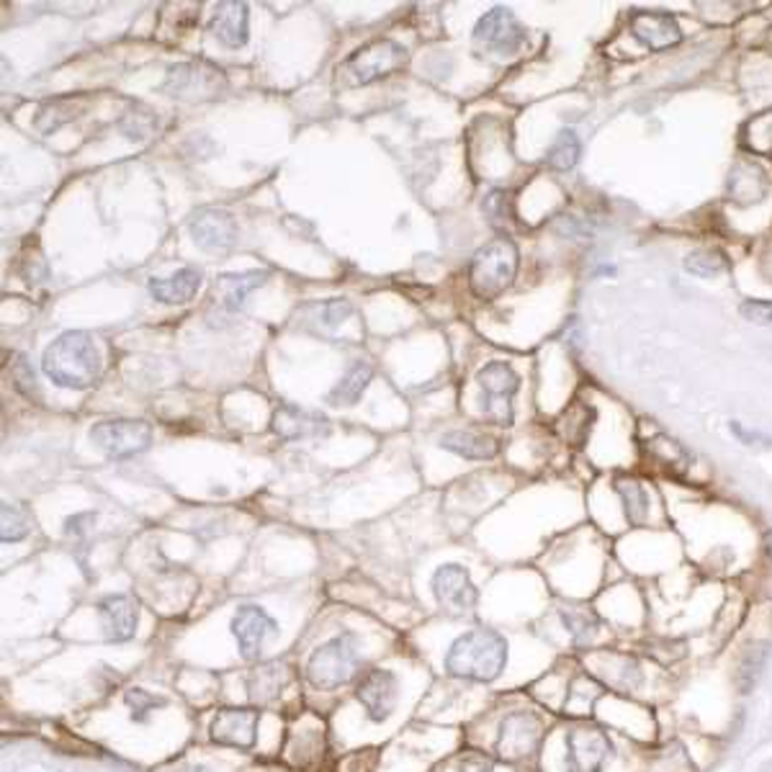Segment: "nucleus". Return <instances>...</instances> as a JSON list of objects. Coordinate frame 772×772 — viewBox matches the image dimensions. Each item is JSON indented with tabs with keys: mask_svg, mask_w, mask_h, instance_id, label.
<instances>
[{
	"mask_svg": "<svg viewBox=\"0 0 772 772\" xmlns=\"http://www.w3.org/2000/svg\"><path fill=\"white\" fill-rule=\"evenodd\" d=\"M42 369L63 389H91L101 377V356L93 337L82 329L63 333L44 350Z\"/></svg>",
	"mask_w": 772,
	"mask_h": 772,
	"instance_id": "nucleus-1",
	"label": "nucleus"
},
{
	"mask_svg": "<svg viewBox=\"0 0 772 772\" xmlns=\"http://www.w3.org/2000/svg\"><path fill=\"white\" fill-rule=\"evenodd\" d=\"M507 639L494 628H471L451 644L446 672L471 682H494L507 667Z\"/></svg>",
	"mask_w": 772,
	"mask_h": 772,
	"instance_id": "nucleus-2",
	"label": "nucleus"
},
{
	"mask_svg": "<svg viewBox=\"0 0 772 772\" xmlns=\"http://www.w3.org/2000/svg\"><path fill=\"white\" fill-rule=\"evenodd\" d=\"M521 253L510 237H497L479 247L469 264V289L482 302H492L513 287L518 276Z\"/></svg>",
	"mask_w": 772,
	"mask_h": 772,
	"instance_id": "nucleus-3",
	"label": "nucleus"
},
{
	"mask_svg": "<svg viewBox=\"0 0 772 772\" xmlns=\"http://www.w3.org/2000/svg\"><path fill=\"white\" fill-rule=\"evenodd\" d=\"M546 741V718L538 711L515 708L502 716L494 739V754L510 768L536 764Z\"/></svg>",
	"mask_w": 772,
	"mask_h": 772,
	"instance_id": "nucleus-4",
	"label": "nucleus"
},
{
	"mask_svg": "<svg viewBox=\"0 0 772 772\" xmlns=\"http://www.w3.org/2000/svg\"><path fill=\"white\" fill-rule=\"evenodd\" d=\"M590 674L600 685L624 698H644L651 687V664L636 657L634 651L597 649L592 651Z\"/></svg>",
	"mask_w": 772,
	"mask_h": 772,
	"instance_id": "nucleus-5",
	"label": "nucleus"
},
{
	"mask_svg": "<svg viewBox=\"0 0 772 772\" xmlns=\"http://www.w3.org/2000/svg\"><path fill=\"white\" fill-rule=\"evenodd\" d=\"M618 747L605 726L582 721L564 731V772H608Z\"/></svg>",
	"mask_w": 772,
	"mask_h": 772,
	"instance_id": "nucleus-6",
	"label": "nucleus"
},
{
	"mask_svg": "<svg viewBox=\"0 0 772 772\" xmlns=\"http://www.w3.org/2000/svg\"><path fill=\"white\" fill-rule=\"evenodd\" d=\"M358 672V651L356 644L348 634L335 636L320 649L312 651L310 662H306V680L317 691H337L346 682L354 680Z\"/></svg>",
	"mask_w": 772,
	"mask_h": 772,
	"instance_id": "nucleus-7",
	"label": "nucleus"
},
{
	"mask_svg": "<svg viewBox=\"0 0 772 772\" xmlns=\"http://www.w3.org/2000/svg\"><path fill=\"white\" fill-rule=\"evenodd\" d=\"M163 88L174 96V99L206 101L220 96L224 88H227V78H224V72L216 65L197 59V63L170 67L168 75H165Z\"/></svg>",
	"mask_w": 772,
	"mask_h": 772,
	"instance_id": "nucleus-8",
	"label": "nucleus"
},
{
	"mask_svg": "<svg viewBox=\"0 0 772 772\" xmlns=\"http://www.w3.org/2000/svg\"><path fill=\"white\" fill-rule=\"evenodd\" d=\"M91 444L109 459H130L147 451L153 444V427L145 419H103L93 425Z\"/></svg>",
	"mask_w": 772,
	"mask_h": 772,
	"instance_id": "nucleus-9",
	"label": "nucleus"
},
{
	"mask_svg": "<svg viewBox=\"0 0 772 772\" xmlns=\"http://www.w3.org/2000/svg\"><path fill=\"white\" fill-rule=\"evenodd\" d=\"M407 49H404L400 42L377 40L361 49H356L354 55L348 57L346 70L356 82L369 86L373 80H381L387 78V75L402 70V67L407 65Z\"/></svg>",
	"mask_w": 772,
	"mask_h": 772,
	"instance_id": "nucleus-10",
	"label": "nucleus"
},
{
	"mask_svg": "<svg viewBox=\"0 0 772 772\" xmlns=\"http://www.w3.org/2000/svg\"><path fill=\"white\" fill-rule=\"evenodd\" d=\"M474 47L482 52H497V55H515L523 44H526V29L521 26V21L515 19V13L510 9H492L477 21Z\"/></svg>",
	"mask_w": 772,
	"mask_h": 772,
	"instance_id": "nucleus-11",
	"label": "nucleus"
},
{
	"mask_svg": "<svg viewBox=\"0 0 772 772\" xmlns=\"http://www.w3.org/2000/svg\"><path fill=\"white\" fill-rule=\"evenodd\" d=\"M268 281V271L247 273H224L214 281L212 297H209V322L216 325V317L230 320L245 310L247 297Z\"/></svg>",
	"mask_w": 772,
	"mask_h": 772,
	"instance_id": "nucleus-12",
	"label": "nucleus"
},
{
	"mask_svg": "<svg viewBox=\"0 0 772 772\" xmlns=\"http://www.w3.org/2000/svg\"><path fill=\"white\" fill-rule=\"evenodd\" d=\"M356 701L366 708V716L373 724L387 721L394 714L396 701H400V680L392 670L384 667H373L358 680L356 685Z\"/></svg>",
	"mask_w": 772,
	"mask_h": 772,
	"instance_id": "nucleus-13",
	"label": "nucleus"
},
{
	"mask_svg": "<svg viewBox=\"0 0 772 772\" xmlns=\"http://www.w3.org/2000/svg\"><path fill=\"white\" fill-rule=\"evenodd\" d=\"M191 239L204 253H230L237 245V224L230 212L214 206H201L189 222Z\"/></svg>",
	"mask_w": 772,
	"mask_h": 772,
	"instance_id": "nucleus-14",
	"label": "nucleus"
},
{
	"mask_svg": "<svg viewBox=\"0 0 772 772\" xmlns=\"http://www.w3.org/2000/svg\"><path fill=\"white\" fill-rule=\"evenodd\" d=\"M258 708H222L212 718V741L220 747L250 752L258 741Z\"/></svg>",
	"mask_w": 772,
	"mask_h": 772,
	"instance_id": "nucleus-15",
	"label": "nucleus"
},
{
	"mask_svg": "<svg viewBox=\"0 0 772 772\" xmlns=\"http://www.w3.org/2000/svg\"><path fill=\"white\" fill-rule=\"evenodd\" d=\"M430 588L440 608H446L448 613H469L477 608L479 590L461 564L438 567L436 574H433Z\"/></svg>",
	"mask_w": 772,
	"mask_h": 772,
	"instance_id": "nucleus-16",
	"label": "nucleus"
},
{
	"mask_svg": "<svg viewBox=\"0 0 772 772\" xmlns=\"http://www.w3.org/2000/svg\"><path fill=\"white\" fill-rule=\"evenodd\" d=\"M477 381L484 389V415L492 417L494 407H500V425H510V419H513L510 400H513V394L521 387L518 373L510 369L507 363L492 361L477 373Z\"/></svg>",
	"mask_w": 772,
	"mask_h": 772,
	"instance_id": "nucleus-17",
	"label": "nucleus"
},
{
	"mask_svg": "<svg viewBox=\"0 0 772 772\" xmlns=\"http://www.w3.org/2000/svg\"><path fill=\"white\" fill-rule=\"evenodd\" d=\"M276 631H279L276 620L264 608H258V605H243V608H237L235 618H232V634H235L239 657L245 662H255L260 657V649H264L266 636Z\"/></svg>",
	"mask_w": 772,
	"mask_h": 772,
	"instance_id": "nucleus-18",
	"label": "nucleus"
},
{
	"mask_svg": "<svg viewBox=\"0 0 772 772\" xmlns=\"http://www.w3.org/2000/svg\"><path fill=\"white\" fill-rule=\"evenodd\" d=\"M559 618L574 649L580 651L605 649L603 641L605 636H608V628H605L603 618H600L590 605H580V603L561 605Z\"/></svg>",
	"mask_w": 772,
	"mask_h": 772,
	"instance_id": "nucleus-19",
	"label": "nucleus"
},
{
	"mask_svg": "<svg viewBox=\"0 0 772 772\" xmlns=\"http://www.w3.org/2000/svg\"><path fill=\"white\" fill-rule=\"evenodd\" d=\"M628 24H631V34L636 40L651 52H664L682 42L678 21H674V16H670V13L636 11Z\"/></svg>",
	"mask_w": 772,
	"mask_h": 772,
	"instance_id": "nucleus-20",
	"label": "nucleus"
},
{
	"mask_svg": "<svg viewBox=\"0 0 772 772\" xmlns=\"http://www.w3.org/2000/svg\"><path fill=\"white\" fill-rule=\"evenodd\" d=\"M772 662V641L768 639H749L745 647L739 649L737 659H734V687L739 695H749L760 685V680L768 672Z\"/></svg>",
	"mask_w": 772,
	"mask_h": 772,
	"instance_id": "nucleus-21",
	"label": "nucleus"
},
{
	"mask_svg": "<svg viewBox=\"0 0 772 772\" xmlns=\"http://www.w3.org/2000/svg\"><path fill=\"white\" fill-rule=\"evenodd\" d=\"M273 433L283 440H304V438H320L327 436L329 425L327 417L320 415V412H310L302 407H291V404H283L273 412Z\"/></svg>",
	"mask_w": 772,
	"mask_h": 772,
	"instance_id": "nucleus-22",
	"label": "nucleus"
},
{
	"mask_svg": "<svg viewBox=\"0 0 772 772\" xmlns=\"http://www.w3.org/2000/svg\"><path fill=\"white\" fill-rule=\"evenodd\" d=\"M209 32H212V36H216L224 47H245L247 40H250V9H247L245 3H237V0L220 3L214 11L212 24H209Z\"/></svg>",
	"mask_w": 772,
	"mask_h": 772,
	"instance_id": "nucleus-23",
	"label": "nucleus"
},
{
	"mask_svg": "<svg viewBox=\"0 0 772 772\" xmlns=\"http://www.w3.org/2000/svg\"><path fill=\"white\" fill-rule=\"evenodd\" d=\"M99 616L109 641H130L137 631L139 608L130 595H109L99 603Z\"/></svg>",
	"mask_w": 772,
	"mask_h": 772,
	"instance_id": "nucleus-24",
	"label": "nucleus"
},
{
	"mask_svg": "<svg viewBox=\"0 0 772 772\" xmlns=\"http://www.w3.org/2000/svg\"><path fill=\"white\" fill-rule=\"evenodd\" d=\"M201 289V273L193 268H181L168 279H149V294L160 304H186Z\"/></svg>",
	"mask_w": 772,
	"mask_h": 772,
	"instance_id": "nucleus-25",
	"label": "nucleus"
},
{
	"mask_svg": "<svg viewBox=\"0 0 772 772\" xmlns=\"http://www.w3.org/2000/svg\"><path fill=\"white\" fill-rule=\"evenodd\" d=\"M440 448L461 456V459L490 461L497 456L500 444L494 438L482 436V433H474V430H451L440 438Z\"/></svg>",
	"mask_w": 772,
	"mask_h": 772,
	"instance_id": "nucleus-26",
	"label": "nucleus"
},
{
	"mask_svg": "<svg viewBox=\"0 0 772 772\" xmlns=\"http://www.w3.org/2000/svg\"><path fill=\"white\" fill-rule=\"evenodd\" d=\"M283 752L291 760V764H297V768H306V764L317 762L322 752H325V731L320 729V726H302V729L289 731L287 747H283Z\"/></svg>",
	"mask_w": 772,
	"mask_h": 772,
	"instance_id": "nucleus-27",
	"label": "nucleus"
},
{
	"mask_svg": "<svg viewBox=\"0 0 772 772\" xmlns=\"http://www.w3.org/2000/svg\"><path fill=\"white\" fill-rule=\"evenodd\" d=\"M371 377H373L371 366L363 361H356L346 373H343V379L333 387V392L327 394V402L333 404V407H354V404L361 400L366 387H369Z\"/></svg>",
	"mask_w": 772,
	"mask_h": 772,
	"instance_id": "nucleus-28",
	"label": "nucleus"
},
{
	"mask_svg": "<svg viewBox=\"0 0 772 772\" xmlns=\"http://www.w3.org/2000/svg\"><path fill=\"white\" fill-rule=\"evenodd\" d=\"M289 678L291 674L287 667H279V664H266V667H258V670H253L250 680H247V691H250L253 703L266 706V703L279 698L283 687H287Z\"/></svg>",
	"mask_w": 772,
	"mask_h": 772,
	"instance_id": "nucleus-29",
	"label": "nucleus"
},
{
	"mask_svg": "<svg viewBox=\"0 0 772 772\" xmlns=\"http://www.w3.org/2000/svg\"><path fill=\"white\" fill-rule=\"evenodd\" d=\"M616 492H618L620 502H624L626 521L631 523V526H636V528L647 526L651 500H649V492L644 490V484L639 482V479L618 477L616 479Z\"/></svg>",
	"mask_w": 772,
	"mask_h": 772,
	"instance_id": "nucleus-30",
	"label": "nucleus"
},
{
	"mask_svg": "<svg viewBox=\"0 0 772 772\" xmlns=\"http://www.w3.org/2000/svg\"><path fill=\"white\" fill-rule=\"evenodd\" d=\"M582 145L580 137L572 130H561L553 139V145L546 153V165L553 170H572L577 163H580Z\"/></svg>",
	"mask_w": 772,
	"mask_h": 772,
	"instance_id": "nucleus-31",
	"label": "nucleus"
},
{
	"mask_svg": "<svg viewBox=\"0 0 772 772\" xmlns=\"http://www.w3.org/2000/svg\"><path fill=\"white\" fill-rule=\"evenodd\" d=\"M726 268H729V258L716 247H698V250L685 255V271L701 276V279H714Z\"/></svg>",
	"mask_w": 772,
	"mask_h": 772,
	"instance_id": "nucleus-32",
	"label": "nucleus"
},
{
	"mask_svg": "<svg viewBox=\"0 0 772 772\" xmlns=\"http://www.w3.org/2000/svg\"><path fill=\"white\" fill-rule=\"evenodd\" d=\"M157 126V119L149 109L139 107V103H134V111L122 116V122H119V130H122L130 139H147L153 130Z\"/></svg>",
	"mask_w": 772,
	"mask_h": 772,
	"instance_id": "nucleus-33",
	"label": "nucleus"
},
{
	"mask_svg": "<svg viewBox=\"0 0 772 772\" xmlns=\"http://www.w3.org/2000/svg\"><path fill=\"white\" fill-rule=\"evenodd\" d=\"M72 116L75 114H72L70 103L52 101V103H44V107L40 109V114H36L34 124H36V130H40V132L52 134V132H57L63 124L72 122Z\"/></svg>",
	"mask_w": 772,
	"mask_h": 772,
	"instance_id": "nucleus-34",
	"label": "nucleus"
},
{
	"mask_svg": "<svg viewBox=\"0 0 772 772\" xmlns=\"http://www.w3.org/2000/svg\"><path fill=\"white\" fill-rule=\"evenodd\" d=\"M0 513H3V528H0V538H3V544L24 541V538L29 536L26 515L21 513L16 505H9V502H5Z\"/></svg>",
	"mask_w": 772,
	"mask_h": 772,
	"instance_id": "nucleus-35",
	"label": "nucleus"
},
{
	"mask_svg": "<svg viewBox=\"0 0 772 772\" xmlns=\"http://www.w3.org/2000/svg\"><path fill=\"white\" fill-rule=\"evenodd\" d=\"M124 703H126V708L132 711L134 721H145L149 711H155L157 706H165L163 698H155V695L142 691V687H132V691H126Z\"/></svg>",
	"mask_w": 772,
	"mask_h": 772,
	"instance_id": "nucleus-36",
	"label": "nucleus"
},
{
	"mask_svg": "<svg viewBox=\"0 0 772 772\" xmlns=\"http://www.w3.org/2000/svg\"><path fill=\"white\" fill-rule=\"evenodd\" d=\"M11 379H13V387H16L21 394L29 396V400H32V396H34V400H40V387H36V377H34L32 366L26 363L24 356H16V361H13Z\"/></svg>",
	"mask_w": 772,
	"mask_h": 772,
	"instance_id": "nucleus-37",
	"label": "nucleus"
},
{
	"mask_svg": "<svg viewBox=\"0 0 772 772\" xmlns=\"http://www.w3.org/2000/svg\"><path fill=\"white\" fill-rule=\"evenodd\" d=\"M314 310H317L322 327H335L350 317L354 306H350V302H346V299H329V302L317 304Z\"/></svg>",
	"mask_w": 772,
	"mask_h": 772,
	"instance_id": "nucleus-38",
	"label": "nucleus"
},
{
	"mask_svg": "<svg viewBox=\"0 0 772 772\" xmlns=\"http://www.w3.org/2000/svg\"><path fill=\"white\" fill-rule=\"evenodd\" d=\"M373 768H377V754H373V749L346 754L337 762V772H373Z\"/></svg>",
	"mask_w": 772,
	"mask_h": 772,
	"instance_id": "nucleus-39",
	"label": "nucleus"
},
{
	"mask_svg": "<svg viewBox=\"0 0 772 772\" xmlns=\"http://www.w3.org/2000/svg\"><path fill=\"white\" fill-rule=\"evenodd\" d=\"M741 317L754 322V325H772V302H762V299H747L739 306Z\"/></svg>",
	"mask_w": 772,
	"mask_h": 772,
	"instance_id": "nucleus-40",
	"label": "nucleus"
},
{
	"mask_svg": "<svg viewBox=\"0 0 772 772\" xmlns=\"http://www.w3.org/2000/svg\"><path fill=\"white\" fill-rule=\"evenodd\" d=\"M459 772H494V760L482 752H469L461 757Z\"/></svg>",
	"mask_w": 772,
	"mask_h": 772,
	"instance_id": "nucleus-41",
	"label": "nucleus"
},
{
	"mask_svg": "<svg viewBox=\"0 0 772 772\" xmlns=\"http://www.w3.org/2000/svg\"><path fill=\"white\" fill-rule=\"evenodd\" d=\"M729 427H731L734 436H737L745 446H757V444H762L764 448H770V446H772V438L762 436V433H749V430H745V427H741L739 423H731Z\"/></svg>",
	"mask_w": 772,
	"mask_h": 772,
	"instance_id": "nucleus-42",
	"label": "nucleus"
},
{
	"mask_svg": "<svg viewBox=\"0 0 772 772\" xmlns=\"http://www.w3.org/2000/svg\"><path fill=\"white\" fill-rule=\"evenodd\" d=\"M91 521H96V515H93V513L72 515V518H67V523H65V534H67V536H80L82 530L88 528V526H82V523H91Z\"/></svg>",
	"mask_w": 772,
	"mask_h": 772,
	"instance_id": "nucleus-43",
	"label": "nucleus"
},
{
	"mask_svg": "<svg viewBox=\"0 0 772 772\" xmlns=\"http://www.w3.org/2000/svg\"><path fill=\"white\" fill-rule=\"evenodd\" d=\"M764 549H768V557L772 561V530H768V536H764Z\"/></svg>",
	"mask_w": 772,
	"mask_h": 772,
	"instance_id": "nucleus-44",
	"label": "nucleus"
}]
</instances>
